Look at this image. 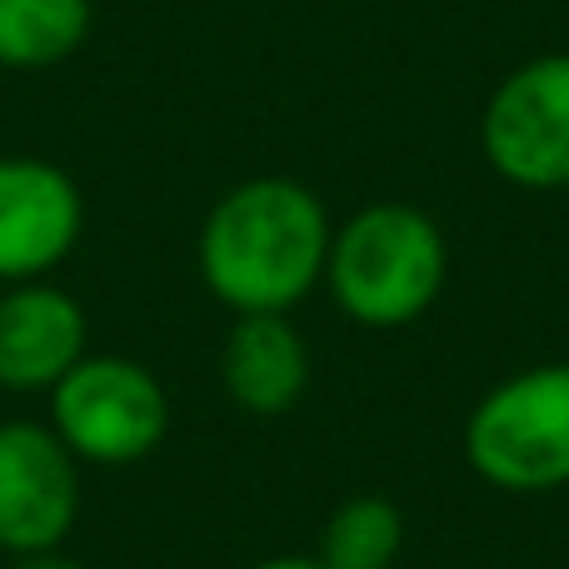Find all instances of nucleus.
I'll return each mask as SVG.
<instances>
[{
	"instance_id": "10",
	"label": "nucleus",
	"mask_w": 569,
	"mask_h": 569,
	"mask_svg": "<svg viewBox=\"0 0 569 569\" xmlns=\"http://www.w3.org/2000/svg\"><path fill=\"white\" fill-rule=\"evenodd\" d=\"M90 0H0V70H50L90 36Z\"/></svg>"
},
{
	"instance_id": "13",
	"label": "nucleus",
	"mask_w": 569,
	"mask_h": 569,
	"mask_svg": "<svg viewBox=\"0 0 569 569\" xmlns=\"http://www.w3.org/2000/svg\"><path fill=\"white\" fill-rule=\"evenodd\" d=\"M250 569H325V565L315 560V555H276V560H260Z\"/></svg>"
},
{
	"instance_id": "2",
	"label": "nucleus",
	"mask_w": 569,
	"mask_h": 569,
	"mask_svg": "<svg viewBox=\"0 0 569 569\" xmlns=\"http://www.w3.org/2000/svg\"><path fill=\"white\" fill-rule=\"evenodd\" d=\"M450 280V246L420 206L380 200L330 236L325 290L365 330L415 325Z\"/></svg>"
},
{
	"instance_id": "3",
	"label": "nucleus",
	"mask_w": 569,
	"mask_h": 569,
	"mask_svg": "<svg viewBox=\"0 0 569 569\" xmlns=\"http://www.w3.org/2000/svg\"><path fill=\"white\" fill-rule=\"evenodd\" d=\"M465 460L500 495H555L569 485V365L505 375L465 420Z\"/></svg>"
},
{
	"instance_id": "6",
	"label": "nucleus",
	"mask_w": 569,
	"mask_h": 569,
	"mask_svg": "<svg viewBox=\"0 0 569 569\" xmlns=\"http://www.w3.org/2000/svg\"><path fill=\"white\" fill-rule=\"evenodd\" d=\"M80 520V460L50 425H0V550L26 560L66 545Z\"/></svg>"
},
{
	"instance_id": "7",
	"label": "nucleus",
	"mask_w": 569,
	"mask_h": 569,
	"mask_svg": "<svg viewBox=\"0 0 569 569\" xmlns=\"http://www.w3.org/2000/svg\"><path fill=\"white\" fill-rule=\"evenodd\" d=\"M86 200L70 170L40 156H0V284L46 280L80 246Z\"/></svg>"
},
{
	"instance_id": "12",
	"label": "nucleus",
	"mask_w": 569,
	"mask_h": 569,
	"mask_svg": "<svg viewBox=\"0 0 569 569\" xmlns=\"http://www.w3.org/2000/svg\"><path fill=\"white\" fill-rule=\"evenodd\" d=\"M16 569H86V565L66 560L60 550H50V555H26V560H16Z\"/></svg>"
},
{
	"instance_id": "4",
	"label": "nucleus",
	"mask_w": 569,
	"mask_h": 569,
	"mask_svg": "<svg viewBox=\"0 0 569 569\" xmlns=\"http://www.w3.org/2000/svg\"><path fill=\"white\" fill-rule=\"evenodd\" d=\"M50 430L80 465H136L170 430V395L156 370L126 355H86L50 390Z\"/></svg>"
},
{
	"instance_id": "5",
	"label": "nucleus",
	"mask_w": 569,
	"mask_h": 569,
	"mask_svg": "<svg viewBox=\"0 0 569 569\" xmlns=\"http://www.w3.org/2000/svg\"><path fill=\"white\" fill-rule=\"evenodd\" d=\"M480 150L520 190H569V56L525 60L495 86Z\"/></svg>"
},
{
	"instance_id": "9",
	"label": "nucleus",
	"mask_w": 569,
	"mask_h": 569,
	"mask_svg": "<svg viewBox=\"0 0 569 569\" xmlns=\"http://www.w3.org/2000/svg\"><path fill=\"white\" fill-rule=\"evenodd\" d=\"M220 380L246 415L276 420L295 410L310 385V350L290 315H236V330L220 350Z\"/></svg>"
},
{
	"instance_id": "8",
	"label": "nucleus",
	"mask_w": 569,
	"mask_h": 569,
	"mask_svg": "<svg viewBox=\"0 0 569 569\" xmlns=\"http://www.w3.org/2000/svg\"><path fill=\"white\" fill-rule=\"evenodd\" d=\"M86 360V310L50 280L10 284L0 295V390H56Z\"/></svg>"
},
{
	"instance_id": "1",
	"label": "nucleus",
	"mask_w": 569,
	"mask_h": 569,
	"mask_svg": "<svg viewBox=\"0 0 569 569\" xmlns=\"http://www.w3.org/2000/svg\"><path fill=\"white\" fill-rule=\"evenodd\" d=\"M330 216L300 180L256 176L226 190L200 226V280L236 315H290L325 284Z\"/></svg>"
},
{
	"instance_id": "11",
	"label": "nucleus",
	"mask_w": 569,
	"mask_h": 569,
	"mask_svg": "<svg viewBox=\"0 0 569 569\" xmlns=\"http://www.w3.org/2000/svg\"><path fill=\"white\" fill-rule=\"evenodd\" d=\"M405 550V515L385 495H350L320 530L315 560L325 569H395Z\"/></svg>"
}]
</instances>
